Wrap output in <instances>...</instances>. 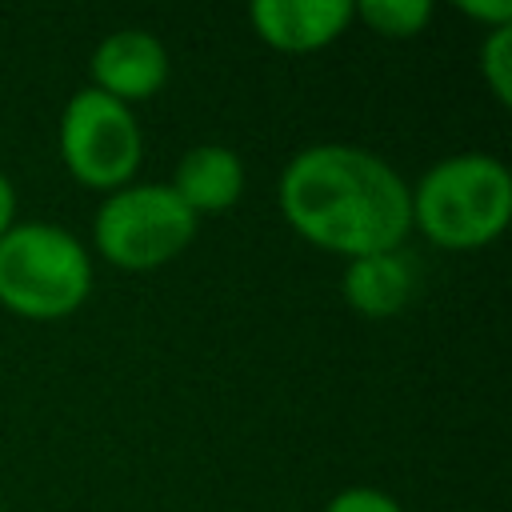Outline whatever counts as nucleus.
<instances>
[{
    "label": "nucleus",
    "instance_id": "obj_1",
    "mask_svg": "<svg viewBox=\"0 0 512 512\" xmlns=\"http://www.w3.org/2000/svg\"><path fill=\"white\" fill-rule=\"evenodd\" d=\"M276 204L296 236L336 256L396 252L412 232V188L368 148L312 144L276 184Z\"/></svg>",
    "mask_w": 512,
    "mask_h": 512
},
{
    "label": "nucleus",
    "instance_id": "obj_2",
    "mask_svg": "<svg viewBox=\"0 0 512 512\" xmlns=\"http://www.w3.org/2000/svg\"><path fill=\"white\" fill-rule=\"evenodd\" d=\"M512 220V176L488 152H456L424 172L412 192V224L440 248H484Z\"/></svg>",
    "mask_w": 512,
    "mask_h": 512
},
{
    "label": "nucleus",
    "instance_id": "obj_3",
    "mask_svg": "<svg viewBox=\"0 0 512 512\" xmlns=\"http://www.w3.org/2000/svg\"><path fill=\"white\" fill-rule=\"evenodd\" d=\"M92 292L84 244L44 220L12 224L0 236V304L24 320H64Z\"/></svg>",
    "mask_w": 512,
    "mask_h": 512
},
{
    "label": "nucleus",
    "instance_id": "obj_4",
    "mask_svg": "<svg viewBox=\"0 0 512 512\" xmlns=\"http://www.w3.org/2000/svg\"><path fill=\"white\" fill-rule=\"evenodd\" d=\"M96 252L124 272H152L176 260L192 236L196 216L168 184H124L96 208Z\"/></svg>",
    "mask_w": 512,
    "mask_h": 512
},
{
    "label": "nucleus",
    "instance_id": "obj_5",
    "mask_svg": "<svg viewBox=\"0 0 512 512\" xmlns=\"http://www.w3.org/2000/svg\"><path fill=\"white\" fill-rule=\"evenodd\" d=\"M144 156V140L136 128V116L128 104L80 88L60 116V160L64 168L96 192H116L124 188Z\"/></svg>",
    "mask_w": 512,
    "mask_h": 512
},
{
    "label": "nucleus",
    "instance_id": "obj_6",
    "mask_svg": "<svg viewBox=\"0 0 512 512\" xmlns=\"http://www.w3.org/2000/svg\"><path fill=\"white\" fill-rule=\"evenodd\" d=\"M88 72H92V88L120 104L152 100L168 80V52L152 32L124 28L96 44Z\"/></svg>",
    "mask_w": 512,
    "mask_h": 512
},
{
    "label": "nucleus",
    "instance_id": "obj_7",
    "mask_svg": "<svg viewBox=\"0 0 512 512\" xmlns=\"http://www.w3.org/2000/svg\"><path fill=\"white\" fill-rule=\"evenodd\" d=\"M256 36L288 56H304L328 48L352 24L348 0H256L248 8Z\"/></svg>",
    "mask_w": 512,
    "mask_h": 512
},
{
    "label": "nucleus",
    "instance_id": "obj_8",
    "mask_svg": "<svg viewBox=\"0 0 512 512\" xmlns=\"http://www.w3.org/2000/svg\"><path fill=\"white\" fill-rule=\"evenodd\" d=\"M180 204L192 212V216H204V212H224L240 200L244 192V164L232 148L224 144H196L180 156L176 164V176L168 184Z\"/></svg>",
    "mask_w": 512,
    "mask_h": 512
},
{
    "label": "nucleus",
    "instance_id": "obj_9",
    "mask_svg": "<svg viewBox=\"0 0 512 512\" xmlns=\"http://www.w3.org/2000/svg\"><path fill=\"white\" fill-rule=\"evenodd\" d=\"M344 300L352 312L368 320H388L412 300V264L396 252H376V256H356L344 264Z\"/></svg>",
    "mask_w": 512,
    "mask_h": 512
},
{
    "label": "nucleus",
    "instance_id": "obj_10",
    "mask_svg": "<svg viewBox=\"0 0 512 512\" xmlns=\"http://www.w3.org/2000/svg\"><path fill=\"white\" fill-rule=\"evenodd\" d=\"M352 16H360L376 36L412 40L432 24V4L428 0H360L352 4Z\"/></svg>",
    "mask_w": 512,
    "mask_h": 512
},
{
    "label": "nucleus",
    "instance_id": "obj_11",
    "mask_svg": "<svg viewBox=\"0 0 512 512\" xmlns=\"http://www.w3.org/2000/svg\"><path fill=\"white\" fill-rule=\"evenodd\" d=\"M480 76L500 104L512 100V24H500L480 44Z\"/></svg>",
    "mask_w": 512,
    "mask_h": 512
},
{
    "label": "nucleus",
    "instance_id": "obj_12",
    "mask_svg": "<svg viewBox=\"0 0 512 512\" xmlns=\"http://www.w3.org/2000/svg\"><path fill=\"white\" fill-rule=\"evenodd\" d=\"M324 512H404V508L380 488H344L328 500Z\"/></svg>",
    "mask_w": 512,
    "mask_h": 512
},
{
    "label": "nucleus",
    "instance_id": "obj_13",
    "mask_svg": "<svg viewBox=\"0 0 512 512\" xmlns=\"http://www.w3.org/2000/svg\"><path fill=\"white\" fill-rule=\"evenodd\" d=\"M460 12L472 16V20H480V24H492V28L512 24V4H508V0H492V4H472V0H464Z\"/></svg>",
    "mask_w": 512,
    "mask_h": 512
},
{
    "label": "nucleus",
    "instance_id": "obj_14",
    "mask_svg": "<svg viewBox=\"0 0 512 512\" xmlns=\"http://www.w3.org/2000/svg\"><path fill=\"white\" fill-rule=\"evenodd\" d=\"M12 224H16V188H12V180L0 172V236H4Z\"/></svg>",
    "mask_w": 512,
    "mask_h": 512
}]
</instances>
